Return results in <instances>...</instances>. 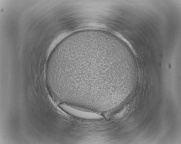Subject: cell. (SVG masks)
I'll return each instance as SVG.
<instances>
[{
    "instance_id": "6da1fadb",
    "label": "cell",
    "mask_w": 181,
    "mask_h": 144,
    "mask_svg": "<svg viewBox=\"0 0 181 144\" xmlns=\"http://www.w3.org/2000/svg\"><path fill=\"white\" fill-rule=\"evenodd\" d=\"M60 107L67 113L76 117L86 118H97L99 115L90 113L84 112L78 109L76 107L62 103Z\"/></svg>"
},
{
    "instance_id": "7a4b0ae2",
    "label": "cell",
    "mask_w": 181,
    "mask_h": 144,
    "mask_svg": "<svg viewBox=\"0 0 181 144\" xmlns=\"http://www.w3.org/2000/svg\"><path fill=\"white\" fill-rule=\"evenodd\" d=\"M128 108L127 107L124 108L121 112L117 114L115 116V117L116 118H119L122 116L125 113H126L128 111Z\"/></svg>"
}]
</instances>
